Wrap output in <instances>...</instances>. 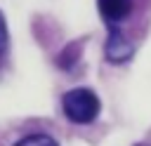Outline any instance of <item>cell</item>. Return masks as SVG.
<instances>
[{"instance_id":"obj_3","label":"cell","mask_w":151,"mask_h":146,"mask_svg":"<svg viewBox=\"0 0 151 146\" xmlns=\"http://www.w3.org/2000/svg\"><path fill=\"white\" fill-rule=\"evenodd\" d=\"M106 54H109L111 61H125V59L132 54V45H130L123 35L113 33L111 40H109V45H106Z\"/></svg>"},{"instance_id":"obj_4","label":"cell","mask_w":151,"mask_h":146,"mask_svg":"<svg viewBox=\"0 0 151 146\" xmlns=\"http://www.w3.org/2000/svg\"><path fill=\"white\" fill-rule=\"evenodd\" d=\"M14 146H59V144L47 134H28L21 141H17Z\"/></svg>"},{"instance_id":"obj_2","label":"cell","mask_w":151,"mask_h":146,"mask_svg":"<svg viewBox=\"0 0 151 146\" xmlns=\"http://www.w3.org/2000/svg\"><path fill=\"white\" fill-rule=\"evenodd\" d=\"M132 9V0H99V12L106 19V24H118L123 21Z\"/></svg>"},{"instance_id":"obj_5","label":"cell","mask_w":151,"mask_h":146,"mask_svg":"<svg viewBox=\"0 0 151 146\" xmlns=\"http://www.w3.org/2000/svg\"><path fill=\"white\" fill-rule=\"evenodd\" d=\"M7 45V31H5V21H2V14H0V54Z\"/></svg>"},{"instance_id":"obj_1","label":"cell","mask_w":151,"mask_h":146,"mask_svg":"<svg viewBox=\"0 0 151 146\" xmlns=\"http://www.w3.org/2000/svg\"><path fill=\"white\" fill-rule=\"evenodd\" d=\"M61 106L66 118L73 122H92L99 115V99L92 89H85V87L66 92L61 99Z\"/></svg>"}]
</instances>
